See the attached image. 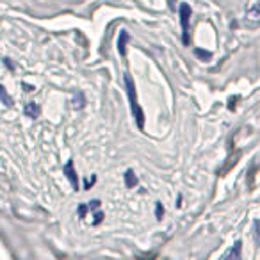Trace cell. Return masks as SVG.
Listing matches in <instances>:
<instances>
[{"label": "cell", "mask_w": 260, "mask_h": 260, "mask_svg": "<svg viewBox=\"0 0 260 260\" xmlns=\"http://www.w3.org/2000/svg\"><path fill=\"white\" fill-rule=\"evenodd\" d=\"M125 87H126V96H128L130 102V112H132V118L136 119V125H138L139 130L145 128V112H143L141 105L138 102V93H136V84L134 79L128 72H125Z\"/></svg>", "instance_id": "6da1fadb"}, {"label": "cell", "mask_w": 260, "mask_h": 260, "mask_svg": "<svg viewBox=\"0 0 260 260\" xmlns=\"http://www.w3.org/2000/svg\"><path fill=\"white\" fill-rule=\"evenodd\" d=\"M191 15L192 9L189 4H180V23H182V43L185 47L191 45V27H189V22H191Z\"/></svg>", "instance_id": "7a4b0ae2"}, {"label": "cell", "mask_w": 260, "mask_h": 260, "mask_svg": "<svg viewBox=\"0 0 260 260\" xmlns=\"http://www.w3.org/2000/svg\"><path fill=\"white\" fill-rule=\"evenodd\" d=\"M64 175H66V178L70 180V184H72V187H73V191H79V177H77V171H75V164H73V160L70 159L68 162L64 164Z\"/></svg>", "instance_id": "3957f363"}, {"label": "cell", "mask_w": 260, "mask_h": 260, "mask_svg": "<svg viewBox=\"0 0 260 260\" xmlns=\"http://www.w3.org/2000/svg\"><path fill=\"white\" fill-rule=\"evenodd\" d=\"M23 112L27 114V118L36 119V118H40L41 109H40V105H38L36 102H29V104L25 105V111H23Z\"/></svg>", "instance_id": "277c9868"}, {"label": "cell", "mask_w": 260, "mask_h": 260, "mask_svg": "<svg viewBox=\"0 0 260 260\" xmlns=\"http://www.w3.org/2000/svg\"><path fill=\"white\" fill-rule=\"evenodd\" d=\"M128 40H130L128 32H126V30H121V32H119V38H118V52L121 57H125V54H126L125 47H126V43H128Z\"/></svg>", "instance_id": "5b68a950"}, {"label": "cell", "mask_w": 260, "mask_h": 260, "mask_svg": "<svg viewBox=\"0 0 260 260\" xmlns=\"http://www.w3.org/2000/svg\"><path fill=\"white\" fill-rule=\"evenodd\" d=\"M125 184H126V189H134L136 185H138V177H136L134 170L125 171Z\"/></svg>", "instance_id": "8992f818"}, {"label": "cell", "mask_w": 260, "mask_h": 260, "mask_svg": "<svg viewBox=\"0 0 260 260\" xmlns=\"http://www.w3.org/2000/svg\"><path fill=\"white\" fill-rule=\"evenodd\" d=\"M0 102L6 105V107H13L15 105V102H13V98L8 94V91H6V87L0 84Z\"/></svg>", "instance_id": "52a82bcc"}, {"label": "cell", "mask_w": 260, "mask_h": 260, "mask_svg": "<svg viewBox=\"0 0 260 260\" xmlns=\"http://www.w3.org/2000/svg\"><path fill=\"white\" fill-rule=\"evenodd\" d=\"M241 246H242L241 241L235 242L234 248H232L228 253H224V258H232V256H234V258H241Z\"/></svg>", "instance_id": "ba28073f"}, {"label": "cell", "mask_w": 260, "mask_h": 260, "mask_svg": "<svg viewBox=\"0 0 260 260\" xmlns=\"http://www.w3.org/2000/svg\"><path fill=\"white\" fill-rule=\"evenodd\" d=\"M72 104H73V109H82L84 107V104H86V98H84V94L80 93V91L73 94Z\"/></svg>", "instance_id": "9c48e42d"}, {"label": "cell", "mask_w": 260, "mask_h": 260, "mask_svg": "<svg viewBox=\"0 0 260 260\" xmlns=\"http://www.w3.org/2000/svg\"><path fill=\"white\" fill-rule=\"evenodd\" d=\"M194 54H196V57H200L202 61H209V59L212 57V54H210V52H205V50H202V48H196Z\"/></svg>", "instance_id": "30bf717a"}, {"label": "cell", "mask_w": 260, "mask_h": 260, "mask_svg": "<svg viewBox=\"0 0 260 260\" xmlns=\"http://www.w3.org/2000/svg\"><path fill=\"white\" fill-rule=\"evenodd\" d=\"M155 217H157L159 221L164 217V207H162V203H160V202H157V203H155Z\"/></svg>", "instance_id": "8fae6325"}, {"label": "cell", "mask_w": 260, "mask_h": 260, "mask_svg": "<svg viewBox=\"0 0 260 260\" xmlns=\"http://www.w3.org/2000/svg\"><path fill=\"white\" fill-rule=\"evenodd\" d=\"M104 212H98V210H94V221H93V224L96 226V224H100L102 221H104Z\"/></svg>", "instance_id": "7c38bea8"}, {"label": "cell", "mask_w": 260, "mask_h": 260, "mask_svg": "<svg viewBox=\"0 0 260 260\" xmlns=\"http://www.w3.org/2000/svg\"><path fill=\"white\" fill-rule=\"evenodd\" d=\"M87 209H89V205H79V209H77V212H79V216H80V217H86Z\"/></svg>", "instance_id": "4fadbf2b"}, {"label": "cell", "mask_w": 260, "mask_h": 260, "mask_svg": "<svg viewBox=\"0 0 260 260\" xmlns=\"http://www.w3.org/2000/svg\"><path fill=\"white\" fill-rule=\"evenodd\" d=\"M100 200H91L89 202V209L91 210H96V209H100Z\"/></svg>", "instance_id": "5bb4252c"}, {"label": "cell", "mask_w": 260, "mask_h": 260, "mask_svg": "<svg viewBox=\"0 0 260 260\" xmlns=\"http://www.w3.org/2000/svg\"><path fill=\"white\" fill-rule=\"evenodd\" d=\"M94 182H96V175H93V177H91L89 180H87L86 184H84V189H91V187H93Z\"/></svg>", "instance_id": "9a60e30c"}, {"label": "cell", "mask_w": 260, "mask_h": 260, "mask_svg": "<svg viewBox=\"0 0 260 260\" xmlns=\"http://www.w3.org/2000/svg\"><path fill=\"white\" fill-rule=\"evenodd\" d=\"M22 87H23V89H25V91H29V93H32V91H34V86H32V84L23 82V84H22Z\"/></svg>", "instance_id": "2e32d148"}, {"label": "cell", "mask_w": 260, "mask_h": 260, "mask_svg": "<svg viewBox=\"0 0 260 260\" xmlns=\"http://www.w3.org/2000/svg\"><path fill=\"white\" fill-rule=\"evenodd\" d=\"M4 64L8 66V70H11V72H13V70H15V64H13V62L9 61V59H4Z\"/></svg>", "instance_id": "e0dca14e"}, {"label": "cell", "mask_w": 260, "mask_h": 260, "mask_svg": "<svg viewBox=\"0 0 260 260\" xmlns=\"http://www.w3.org/2000/svg\"><path fill=\"white\" fill-rule=\"evenodd\" d=\"M168 4H170L171 9H175V8H177V0H168Z\"/></svg>", "instance_id": "ac0fdd59"}, {"label": "cell", "mask_w": 260, "mask_h": 260, "mask_svg": "<svg viewBox=\"0 0 260 260\" xmlns=\"http://www.w3.org/2000/svg\"><path fill=\"white\" fill-rule=\"evenodd\" d=\"M177 207H182V196L178 194V198H177Z\"/></svg>", "instance_id": "d6986e66"}]
</instances>
